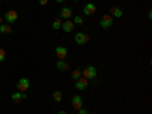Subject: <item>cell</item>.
<instances>
[{
  "label": "cell",
  "mask_w": 152,
  "mask_h": 114,
  "mask_svg": "<svg viewBox=\"0 0 152 114\" xmlns=\"http://www.w3.org/2000/svg\"><path fill=\"white\" fill-rule=\"evenodd\" d=\"M82 76L85 79L88 81H91V79H96V76H97V70L94 66H87L85 69H82Z\"/></svg>",
  "instance_id": "obj_1"
},
{
  "label": "cell",
  "mask_w": 152,
  "mask_h": 114,
  "mask_svg": "<svg viewBox=\"0 0 152 114\" xmlns=\"http://www.w3.org/2000/svg\"><path fill=\"white\" fill-rule=\"evenodd\" d=\"M113 23H114V18L110 14H104L102 18H100V21H99V26L102 29H110L113 26Z\"/></svg>",
  "instance_id": "obj_2"
},
{
  "label": "cell",
  "mask_w": 152,
  "mask_h": 114,
  "mask_svg": "<svg viewBox=\"0 0 152 114\" xmlns=\"http://www.w3.org/2000/svg\"><path fill=\"white\" fill-rule=\"evenodd\" d=\"M88 41H90V35H88V34H85V32L75 34V43H76V44L84 46V44H87Z\"/></svg>",
  "instance_id": "obj_3"
},
{
  "label": "cell",
  "mask_w": 152,
  "mask_h": 114,
  "mask_svg": "<svg viewBox=\"0 0 152 114\" xmlns=\"http://www.w3.org/2000/svg\"><path fill=\"white\" fill-rule=\"evenodd\" d=\"M3 20L8 21V24H12V23H15L18 20V12L14 11V9H9L6 11V14L3 15Z\"/></svg>",
  "instance_id": "obj_4"
},
{
  "label": "cell",
  "mask_w": 152,
  "mask_h": 114,
  "mask_svg": "<svg viewBox=\"0 0 152 114\" xmlns=\"http://www.w3.org/2000/svg\"><path fill=\"white\" fill-rule=\"evenodd\" d=\"M29 87H31V81H29L28 78H21V79L17 82V91L24 93V91L29 90Z\"/></svg>",
  "instance_id": "obj_5"
},
{
  "label": "cell",
  "mask_w": 152,
  "mask_h": 114,
  "mask_svg": "<svg viewBox=\"0 0 152 114\" xmlns=\"http://www.w3.org/2000/svg\"><path fill=\"white\" fill-rule=\"evenodd\" d=\"M96 11H97V8H96V5L94 3H87L84 8H82V12H84V15H87V17H91V15H94L96 14Z\"/></svg>",
  "instance_id": "obj_6"
},
{
  "label": "cell",
  "mask_w": 152,
  "mask_h": 114,
  "mask_svg": "<svg viewBox=\"0 0 152 114\" xmlns=\"http://www.w3.org/2000/svg\"><path fill=\"white\" fill-rule=\"evenodd\" d=\"M72 14H73V9L69 8V6H64V8L59 9V18L61 20H70Z\"/></svg>",
  "instance_id": "obj_7"
},
{
  "label": "cell",
  "mask_w": 152,
  "mask_h": 114,
  "mask_svg": "<svg viewBox=\"0 0 152 114\" xmlns=\"http://www.w3.org/2000/svg\"><path fill=\"white\" fill-rule=\"evenodd\" d=\"M87 87H88V79H85L84 76H81L79 79H76V82H75V88H76V90L82 91V90H85Z\"/></svg>",
  "instance_id": "obj_8"
},
{
  "label": "cell",
  "mask_w": 152,
  "mask_h": 114,
  "mask_svg": "<svg viewBox=\"0 0 152 114\" xmlns=\"http://www.w3.org/2000/svg\"><path fill=\"white\" fill-rule=\"evenodd\" d=\"M55 53H56L58 59H66L67 55H69V50H67V47H64V46H58V47L55 49Z\"/></svg>",
  "instance_id": "obj_9"
},
{
  "label": "cell",
  "mask_w": 152,
  "mask_h": 114,
  "mask_svg": "<svg viewBox=\"0 0 152 114\" xmlns=\"http://www.w3.org/2000/svg\"><path fill=\"white\" fill-rule=\"evenodd\" d=\"M110 15H111L113 18H120V17L123 15V11H122L119 6H111V8H110Z\"/></svg>",
  "instance_id": "obj_10"
},
{
  "label": "cell",
  "mask_w": 152,
  "mask_h": 114,
  "mask_svg": "<svg viewBox=\"0 0 152 114\" xmlns=\"http://www.w3.org/2000/svg\"><path fill=\"white\" fill-rule=\"evenodd\" d=\"M56 69L61 70V72H67V70H70V64L66 62V59H58L56 61Z\"/></svg>",
  "instance_id": "obj_11"
},
{
  "label": "cell",
  "mask_w": 152,
  "mask_h": 114,
  "mask_svg": "<svg viewBox=\"0 0 152 114\" xmlns=\"http://www.w3.org/2000/svg\"><path fill=\"white\" fill-rule=\"evenodd\" d=\"M72 105H73V108L78 111L79 108H82V97L79 96V94H76V96H73V99H72Z\"/></svg>",
  "instance_id": "obj_12"
},
{
  "label": "cell",
  "mask_w": 152,
  "mask_h": 114,
  "mask_svg": "<svg viewBox=\"0 0 152 114\" xmlns=\"http://www.w3.org/2000/svg\"><path fill=\"white\" fill-rule=\"evenodd\" d=\"M61 29L64 31V32H72L73 29H75V24H73V21L72 20H66V21H62V26H61Z\"/></svg>",
  "instance_id": "obj_13"
},
{
  "label": "cell",
  "mask_w": 152,
  "mask_h": 114,
  "mask_svg": "<svg viewBox=\"0 0 152 114\" xmlns=\"http://www.w3.org/2000/svg\"><path fill=\"white\" fill-rule=\"evenodd\" d=\"M11 99H12L14 104H20L23 99H26V94H23L21 91H15L14 94H11Z\"/></svg>",
  "instance_id": "obj_14"
},
{
  "label": "cell",
  "mask_w": 152,
  "mask_h": 114,
  "mask_svg": "<svg viewBox=\"0 0 152 114\" xmlns=\"http://www.w3.org/2000/svg\"><path fill=\"white\" fill-rule=\"evenodd\" d=\"M11 32H12L11 24H8V23H2V24H0V34H11Z\"/></svg>",
  "instance_id": "obj_15"
},
{
  "label": "cell",
  "mask_w": 152,
  "mask_h": 114,
  "mask_svg": "<svg viewBox=\"0 0 152 114\" xmlns=\"http://www.w3.org/2000/svg\"><path fill=\"white\" fill-rule=\"evenodd\" d=\"M82 76V69H75L73 72H72V78L76 81V79H79Z\"/></svg>",
  "instance_id": "obj_16"
},
{
  "label": "cell",
  "mask_w": 152,
  "mask_h": 114,
  "mask_svg": "<svg viewBox=\"0 0 152 114\" xmlns=\"http://www.w3.org/2000/svg\"><path fill=\"white\" fill-rule=\"evenodd\" d=\"M61 26H62V20H61V18H55L53 23H52V28H53L55 31H58V29H61Z\"/></svg>",
  "instance_id": "obj_17"
},
{
  "label": "cell",
  "mask_w": 152,
  "mask_h": 114,
  "mask_svg": "<svg viewBox=\"0 0 152 114\" xmlns=\"http://www.w3.org/2000/svg\"><path fill=\"white\" fill-rule=\"evenodd\" d=\"M72 21H73V24H78V26H84V18H82L81 15H76Z\"/></svg>",
  "instance_id": "obj_18"
},
{
  "label": "cell",
  "mask_w": 152,
  "mask_h": 114,
  "mask_svg": "<svg viewBox=\"0 0 152 114\" xmlns=\"http://www.w3.org/2000/svg\"><path fill=\"white\" fill-rule=\"evenodd\" d=\"M53 100H55V102H61V100H62V93L61 91H55L53 93Z\"/></svg>",
  "instance_id": "obj_19"
},
{
  "label": "cell",
  "mask_w": 152,
  "mask_h": 114,
  "mask_svg": "<svg viewBox=\"0 0 152 114\" xmlns=\"http://www.w3.org/2000/svg\"><path fill=\"white\" fill-rule=\"evenodd\" d=\"M6 58V52H5V49H0V62H3Z\"/></svg>",
  "instance_id": "obj_20"
},
{
  "label": "cell",
  "mask_w": 152,
  "mask_h": 114,
  "mask_svg": "<svg viewBox=\"0 0 152 114\" xmlns=\"http://www.w3.org/2000/svg\"><path fill=\"white\" fill-rule=\"evenodd\" d=\"M78 113H79V114H88V110H85V108L82 107V108H79V110H78Z\"/></svg>",
  "instance_id": "obj_21"
},
{
  "label": "cell",
  "mask_w": 152,
  "mask_h": 114,
  "mask_svg": "<svg viewBox=\"0 0 152 114\" xmlns=\"http://www.w3.org/2000/svg\"><path fill=\"white\" fill-rule=\"evenodd\" d=\"M38 2H40V5H41V6H46V5L49 3V0H38Z\"/></svg>",
  "instance_id": "obj_22"
},
{
  "label": "cell",
  "mask_w": 152,
  "mask_h": 114,
  "mask_svg": "<svg viewBox=\"0 0 152 114\" xmlns=\"http://www.w3.org/2000/svg\"><path fill=\"white\" fill-rule=\"evenodd\" d=\"M58 114H67V113H66L64 110H59V111H58Z\"/></svg>",
  "instance_id": "obj_23"
},
{
  "label": "cell",
  "mask_w": 152,
  "mask_h": 114,
  "mask_svg": "<svg viewBox=\"0 0 152 114\" xmlns=\"http://www.w3.org/2000/svg\"><path fill=\"white\" fill-rule=\"evenodd\" d=\"M55 2H56V3H64L66 0H55Z\"/></svg>",
  "instance_id": "obj_24"
},
{
  "label": "cell",
  "mask_w": 152,
  "mask_h": 114,
  "mask_svg": "<svg viewBox=\"0 0 152 114\" xmlns=\"http://www.w3.org/2000/svg\"><path fill=\"white\" fill-rule=\"evenodd\" d=\"M2 23H3V17H2V15H0V24H2Z\"/></svg>",
  "instance_id": "obj_25"
},
{
  "label": "cell",
  "mask_w": 152,
  "mask_h": 114,
  "mask_svg": "<svg viewBox=\"0 0 152 114\" xmlns=\"http://www.w3.org/2000/svg\"><path fill=\"white\" fill-rule=\"evenodd\" d=\"M73 2H79V0H73Z\"/></svg>",
  "instance_id": "obj_26"
},
{
  "label": "cell",
  "mask_w": 152,
  "mask_h": 114,
  "mask_svg": "<svg viewBox=\"0 0 152 114\" xmlns=\"http://www.w3.org/2000/svg\"><path fill=\"white\" fill-rule=\"evenodd\" d=\"M0 2H2V0H0Z\"/></svg>",
  "instance_id": "obj_27"
}]
</instances>
